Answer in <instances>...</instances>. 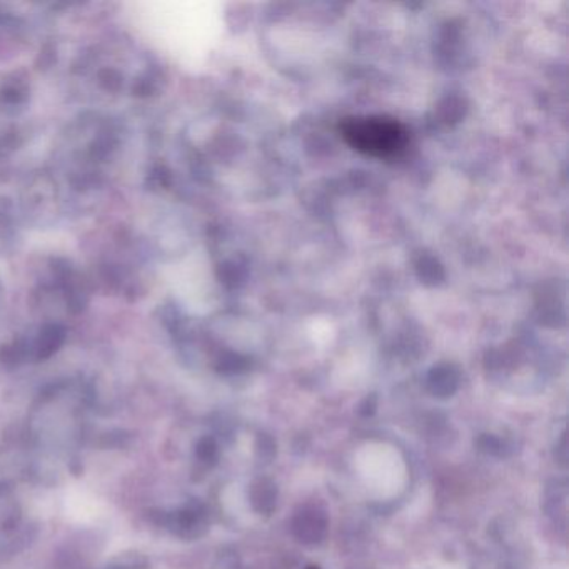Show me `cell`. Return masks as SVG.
Returning a JSON list of instances; mask_svg holds the SVG:
<instances>
[{"label":"cell","instance_id":"1","mask_svg":"<svg viewBox=\"0 0 569 569\" xmlns=\"http://www.w3.org/2000/svg\"><path fill=\"white\" fill-rule=\"evenodd\" d=\"M341 134L353 149L379 159L400 156L410 140L401 122L381 115L346 119L341 124Z\"/></svg>","mask_w":569,"mask_h":569},{"label":"cell","instance_id":"2","mask_svg":"<svg viewBox=\"0 0 569 569\" xmlns=\"http://www.w3.org/2000/svg\"><path fill=\"white\" fill-rule=\"evenodd\" d=\"M308 569H320V568H308Z\"/></svg>","mask_w":569,"mask_h":569}]
</instances>
